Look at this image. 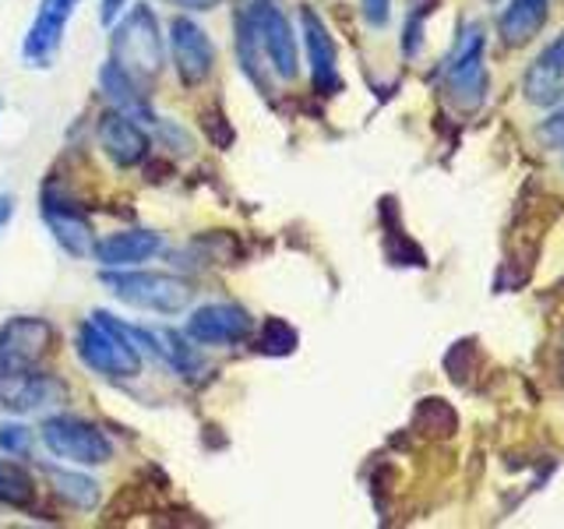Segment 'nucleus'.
Here are the masks:
<instances>
[{"instance_id": "obj_14", "label": "nucleus", "mask_w": 564, "mask_h": 529, "mask_svg": "<svg viewBox=\"0 0 564 529\" xmlns=\"http://www.w3.org/2000/svg\"><path fill=\"white\" fill-rule=\"evenodd\" d=\"M522 93L533 106H557L564 99V32L540 50V57L525 67Z\"/></svg>"}, {"instance_id": "obj_5", "label": "nucleus", "mask_w": 564, "mask_h": 529, "mask_svg": "<svg viewBox=\"0 0 564 529\" xmlns=\"http://www.w3.org/2000/svg\"><path fill=\"white\" fill-rule=\"evenodd\" d=\"M78 357L106 378H134L141 375V349L128 343L123 335L110 325L106 311H96L88 322L78 328Z\"/></svg>"}, {"instance_id": "obj_20", "label": "nucleus", "mask_w": 564, "mask_h": 529, "mask_svg": "<svg viewBox=\"0 0 564 529\" xmlns=\"http://www.w3.org/2000/svg\"><path fill=\"white\" fill-rule=\"evenodd\" d=\"M46 473L53 481V490H57L67 505H75L82 511L99 505V484L93 481V476H82L75 469H46Z\"/></svg>"}, {"instance_id": "obj_18", "label": "nucleus", "mask_w": 564, "mask_h": 529, "mask_svg": "<svg viewBox=\"0 0 564 529\" xmlns=\"http://www.w3.org/2000/svg\"><path fill=\"white\" fill-rule=\"evenodd\" d=\"M99 85L106 99L113 102V110L131 117V120H155L152 110H149V99H145V85L134 82L128 71L117 67L113 61H106L102 71H99Z\"/></svg>"}, {"instance_id": "obj_1", "label": "nucleus", "mask_w": 564, "mask_h": 529, "mask_svg": "<svg viewBox=\"0 0 564 529\" xmlns=\"http://www.w3.org/2000/svg\"><path fill=\"white\" fill-rule=\"evenodd\" d=\"M237 57L247 78L264 88V75L293 82L300 75V50L286 11L275 0H251L237 14Z\"/></svg>"}, {"instance_id": "obj_4", "label": "nucleus", "mask_w": 564, "mask_h": 529, "mask_svg": "<svg viewBox=\"0 0 564 529\" xmlns=\"http://www.w3.org/2000/svg\"><path fill=\"white\" fill-rule=\"evenodd\" d=\"M99 282L110 290L117 300L141 311H155V314H181L191 304V282L173 276V272H102Z\"/></svg>"}, {"instance_id": "obj_22", "label": "nucleus", "mask_w": 564, "mask_h": 529, "mask_svg": "<svg viewBox=\"0 0 564 529\" xmlns=\"http://www.w3.org/2000/svg\"><path fill=\"white\" fill-rule=\"evenodd\" d=\"M0 452H8L14 458L32 455V431L25 423H0Z\"/></svg>"}, {"instance_id": "obj_13", "label": "nucleus", "mask_w": 564, "mask_h": 529, "mask_svg": "<svg viewBox=\"0 0 564 529\" xmlns=\"http://www.w3.org/2000/svg\"><path fill=\"white\" fill-rule=\"evenodd\" d=\"M43 219L50 226L53 240H57L67 255L88 258L96 247V229L88 223V216L70 202H57L53 194H43Z\"/></svg>"}, {"instance_id": "obj_11", "label": "nucleus", "mask_w": 564, "mask_h": 529, "mask_svg": "<svg viewBox=\"0 0 564 529\" xmlns=\"http://www.w3.org/2000/svg\"><path fill=\"white\" fill-rule=\"evenodd\" d=\"M184 335L202 346H234L251 335V314L240 304H205L187 317Z\"/></svg>"}, {"instance_id": "obj_12", "label": "nucleus", "mask_w": 564, "mask_h": 529, "mask_svg": "<svg viewBox=\"0 0 564 529\" xmlns=\"http://www.w3.org/2000/svg\"><path fill=\"white\" fill-rule=\"evenodd\" d=\"M70 11H75V4H67V0H43V8H40V14H35V22L25 35V46H22V57L29 67H50L53 64V57L61 53Z\"/></svg>"}, {"instance_id": "obj_7", "label": "nucleus", "mask_w": 564, "mask_h": 529, "mask_svg": "<svg viewBox=\"0 0 564 529\" xmlns=\"http://www.w3.org/2000/svg\"><path fill=\"white\" fill-rule=\"evenodd\" d=\"M67 385L57 375H43L35 367H0V406L8 413H40L46 406H61Z\"/></svg>"}, {"instance_id": "obj_17", "label": "nucleus", "mask_w": 564, "mask_h": 529, "mask_svg": "<svg viewBox=\"0 0 564 529\" xmlns=\"http://www.w3.org/2000/svg\"><path fill=\"white\" fill-rule=\"evenodd\" d=\"M546 14H551V0H508V8L498 18L501 43L511 50L533 43L536 32L546 25Z\"/></svg>"}, {"instance_id": "obj_15", "label": "nucleus", "mask_w": 564, "mask_h": 529, "mask_svg": "<svg viewBox=\"0 0 564 529\" xmlns=\"http://www.w3.org/2000/svg\"><path fill=\"white\" fill-rule=\"evenodd\" d=\"M159 247H163V237L152 234V229H120V234L96 240L93 258L106 264V269H131V264H141L159 255Z\"/></svg>"}, {"instance_id": "obj_25", "label": "nucleus", "mask_w": 564, "mask_h": 529, "mask_svg": "<svg viewBox=\"0 0 564 529\" xmlns=\"http://www.w3.org/2000/svg\"><path fill=\"white\" fill-rule=\"evenodd\" d=\"M120 8H123V0H102V8H99V22H102L106 29H110V25L117 22Z\"/></svg>"}, {"instance_id": "obj_23", "label": "nucleus", "mask_w": 564, "mask_h": 529, "mask_svg": "<svg viewBox=\"0 0 564 529\" xmlns=\"http://www.w3.org/2000/svg\"><path fill=\"white\" fill-rule=\"evenodd\" d=\"M360 11L367 25L381 29L388 22V14H392V0H360Z\"/></svg>"}, {"instance_id": "obj_9", "label": "nucleus", "mask_w": 564, "mask_h": 529, "mask_svg": "<svg viewBox=\"0 0 564 529\" xmlns=\"http://www.w3.org/2000/svg\"><path fill=\"white\" fill-rule=\"evenodd\" d=\"M300 32H304V50H307V64H311V82L322 96H335L343 88L339 78V50L328 25L317 18L314 8H300Z\"/></svg>"}, {"instance_id": "obj_16", "label": "nucleus", "mask_w": 564, "mask_h": 529, "mask_svg": "<svg viewBox=\"0 0 564 529\" xmlns=\"http://www.w3.org/2000/svg\"><path fill=\"white\" fill-rule=\"evenodd\" d=\"M99 141L102 152L113 159L117 166H138L141 159L149 155V134L138 120L123 117V114H106L99 120Z\"/></svg>"}, {"instance_id": "obj_2", "label": "nucleus", "mask_w": 564, "mask_h": 529, "mask_svg": "<svg viewBox=\"0 0 564 529\" xmlns=\"http://www.w3.org/2000/svg\"><path fill=\"white\" fill-rule=\"evenodd\" d=\"M487 35L480 22H463L458 25V35L445 57V67H441V85H445V99L458 110H476L487 99Z\"/></svg>"}, {"instance_id": "obj_24", "label": "nucleus", "mask_w": 564, "mask_h": 529, "mask_svg": "<svg viewBox=\"0 0 564 529\" xmlns=\"http://www.w3.org/2000/svg\"><path fill=\"white\" fill-rule=\"evenodd\" d=\"M543 141H551L554 149H564V106H557V110L551 114V120L540 128Z\"/></svg>"}, {"instance_id": "obj_21", "label": "nucleus", "mask_w": 564, "mask_h": 529, "mask_svg": "<svg viewBox=\"0 0 564 529\" xmlns=\"http://www.w3.org/2000/svg\"><path fill=\"white\" fill-rule=\"evenodd\" d=\"M296 343H300L296 328L290 322H282V317H269L261 328V339H258L261 353H269V357H290Z\"/></svg>"}, {"instance_id": "obj_6", "label": "nucleus", "mask_w": 564, "mask_h": 529, "mask_svg": "<svg viewBox=\"0 0 564 529\" xmlns=\"http://www.w3.org/2000/svg\"><path fill=\"white\" fill-rule=\"evenodd\" d=\"M40 434L43 445L70 466H106L113 458V441L78 417H50Z\"/></svg>"}, {"instance_id": "obj_28", "label": "nucleus", "mask_w": 564, "mask_h": 529, "mask_svg": "<svg viewBox=\"0 0 564 529\" xmlns=\"http://www.w3.org/2000/svg\"><path fill=\"white\" fill-rule=\"evenodd\" d=\"M67 4H78V0H67Z\"/></svg>"}, {"instance_id": "obj_27", "label": "nucleus", "mask_w": 564, "mask_h": 529, "mask_svg": "<svg viewBox=\"0 0 564 529\" xmlns=\"http://www.w3.org/2000/svg\"><path fill=\"white\" fill-rule=\"evenodd\" d=\"M11 212H14L11 194H0V229H4V226L11 223Z\"/></svg>"}, {"instance_id": "obj_10", "label": "nucleus", "mask_w": 564, "mask_h": 529, "mask_svg": "<svg viewBox=\"0 0 564 529\" xmlns=\"http://www.w3.org/2000/svg\"><path fill=\"white\" fill-rule=\"evenodd\" d=\"M53 343V328L43 317H11L0 328V367L4 370H14V367H35L46 349Z\"/></svg>"}, {"instance_id": "obj_3", "label": "nucleus", "mask_w": 564, "mask_h": 529, "mask_svg": "<svg viewBox=\"0 0 564 529\" xmlns=\"http://www.w3.org/2000/svg\"><path fill=\"white\" fill-rule=\"evenodd\" d=\"M110 61L141 85H149L163 71V32H159V18L149 4H131L120 25H113Z\"/></svg>"}, {"instance_id": "obj_26", "label": "nucleus", "mask_w": 564, "mask_h": 529, "mask_svg": "<svg viewBox=\"0 0 564 529\" xmlns=\"http://www.w3.org/2000/svg\"><path fill=\"white\" fill-rule=\"evenodd\" d=\"M166 4L187 8V11H212V8H219L223 0H166Z\"/></svg>"}, {"instance_id": "obj_8", "label": "nucleus", "mask_w": 564, "mask_h": 529, "mask_svg": "<svg viewBox=\"0 0 564 529\" xmlns=\"http://www.w3.org/2000/svg\"><path fill=\"white\" fill-rule=\"evenodd\" d=\"M170 53H173L176 75H181L187 88L208 82L212 71H216V46H212L208 32L184 14L173 18V25H170Z\"/></svg>"}, {"instance_id": "obj_19", "label": "nucleus", "mask_w": 564, "mask_h": 529, "mask_svg": "<svg viewBox=\"0 0 564 529\" xmlns=\"http://www.w3.org/2000/svg\"><path fill=\"white\" fill-rule=\"evenodd\" d=\"M35 501H40V487H35L32 473L25 466L11 463V458H0V505L32 511Z\"/></svg>"}]
</instances>
